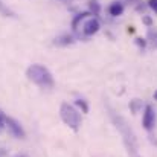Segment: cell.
<instances>
[{"mask_svg": "<svg viewBox=\"0 0 157 157\" xmlns=\"http://www.w3.org/2000/svg\"><path fill=\"white\" fill-rule=\"evenodd\" d=\"M84 34L86 35H93V34H96L98 31H99V21H98V18H90V20H87L86 23H84Z\"/></svg>", "mask_w": 157, "mask_h": 157, "instance_id": "8992f818", "label": "cell"}, {"mask_svg": "<svg viewBox=\"0 0 157 157\" xmlns=\"http://www.w3.org/2000/svg\"><path fill=\"white\" fill-rule=\"evenodd\" d=\"M144 23L148 25V26H151V25H153V20H151L150 17H144Z\"/></svg>", "mask_w": 157, "mask_h": 157, "instance_id": "4fadbf2b", "label": "cell"}, {"mask_svg": "<svg viewBox=\"0 0 157 157\" xmlns=\"http://www.w3.org/2000/svg\"><path fill=\"white\" fill-rule=\"evenodd\" d=\"M75 104L78 105L81 110H82V113H89V105H87V102L84 101V99H78Z\"/></svg>", "mask_w": 157, "mask_h": 157, "instance_id": "9c48e42d", "label": "cell"}, {"mask_svg": "<svg viewBox=\"0 0 157 157\" xmlns=\"http://www.w3.org/2000/svg\"><path fill=\"white\" fill-rule=\"evenodd\" d=\"M154 99L157 101V90H156V93H154Z\"/></svg>", "mask_w": 157, "mask_h": 157, "instance_id": "9a60e30c", "label": "cell"}, {"mask_svg": "<svg viewBox=\"0 0 157 157\" xmlns=\"http://www.w3.org/2000/svg\"><path fill=\"white\" fill-rule=\"evenodd\" d=\"M148 6H150L154 12H157V0H148Z\"/></svg>", "mask_w": 157, "mask_h": 157, "instance_id": "8fae6325", "label": "cell"}, {"mask_svg": "<svg viewBox=\"0 0 157 157\" xmlns=\"http://www.w3.org/2000/svg\"><path fill=\"white\" fill-rule=\"evenodd\" d=\"M136 157H137V156H136Z\"/></svg>", "mask_w": 157, "mask_h": 157, "instance_id": "e0dca14e", "label": "cell"}, {"mask_svg": "<svg viewBox=\"0 0 157 157\" xmlns=\"http://www.w3.org/2000/svg\"><path fill=\"white\" fill-rule=\"evenodd\" d=\"M108 12H110V15L117 17V15H121V14L124 12V5H122V3H119V2H114V3H111V5H110Z\"/></svg>", "mask_w": 157, "mask_h": 157, "instance_id": "52a82bcc", "label": "cell"}, {"mask_svg": "<svg viewBox=\"0 0 157 157\" xmlns=\"http://www.w3.org/2000/svg\"><path fill=\"white\" fill-rule=\"evenodd\" d=\"M154 122H156L154 110H153L151 105H147V107H145V111H144V117H142V124H144L145 130H153Z\"/></svg>", "mask_w": 157, "mask_h": 157, "instance_id": "5b68a950", "label": "cell"}, {"mask_svg": "<svg viewBox=\"0 0 157 157\" xmlns=\"http://www.w3.org/2000/svg\"><path fill=\"white\" fill-rule=\"evenodd\" d=\"M5 122H6L9 131H11L15 137H18V139H25V137H26V133H25L23 127L20 125V122H17V121L12 119V117H5Z\"/></svg>", "mask_w": 157, "mask_h": 157, "instance_id": "277c9868", "label": "cell"}, {"mask_svg": "<svg viewBox=\"0 0 157 157\" xmlns=\"http://www.w3.org/2000/svg\"><path fill=\"white\" fill-rule=\"evenodd\" d=\"M136 43H137V44H139V46H142V48H144V46H145V41H144V40H142V38H136Z\"/></svg>", "mask_w": 157, "mask_h": 157, "instance_id": "5bb4252c", "label": "cell"}, {"mask_svg": "<svg viewBox=\"0 0 157 157\" xmlns=\"http://www.w3.org/2000/svg\"><path fill=\"white\" fill-rule=\"evenodd\" d=\"M26 76H28V79H31L32 82H35L41 89H52L53 84H55L52 73L41 64L29 66L26 70Z\"/></svg>", "mask_w": 157, "mask_h": 157, "instance_id": "6da1fadb", "label": "cell"}, {"mask_svg": "<svg viewBox=\"0 0 157 157\" xmlns=\"http://www.w3.org/2000/svg\"><path fill=\"white\" fill-rule=\"evenodd\" d=\"M0 12H2L3 15H6V17H14V12H12L11 9H8V8L2 3V0H0Z\"/></svg>", "mask_w": 157, "mask_h": 157, "instance_id": "ba28073f", "label": "cell"}, {"mask_svg": "<svg viewBox=\"0 0 157 157\" xmlns=\"http://www.w3.org/2000/svg\"><path fill=\"white\" fill-rule=\"evenodd\" d=\"M59 116L63 119V122L66 125H69V128H72L73 131H78L81 128V114L67 102H63L59 107Z\"/></svg>", "mask_w": 157, "mask_h": 157, "instance_id": "7a4b0ae2", "label": "cell"}, {"mask_svg": "<svg viewBox=\"0 0 157 157\" xmlns=\"http://www.w3.org/2000/svg\"><path fill=\"white\" fill-rule=\"evenodd\" d=\"M90 8H92V11H95V14H98V12H99V5H98L96 2H92Z\"/></svg>", "mask_w": 157, "mask_h": 157, "instance_id": "7c38bea8", "label": "cell"}, {"mask_svg": "<svg viewBox=\"0 0 157 157\" xmlns=\"http://www.w3.org/2000/svg\"><path fill=\"white\" fill-rule=\"evenodd\" d=\"M113 121H114L117 130L121 131V134L124 136V142H125L128 151H130L131 154H136V148H137V145H136V137H134V133L131 131V128L127 125L125 119H122L121 116L116 117V116L113 114Z\"/></svg>", "mask_w": 157, "mask_h": 157, "instance_id": "3957f363", "label": "cell"}, {"mask_svg": "<svg viewBox=\"0 0 157 157\" xmlns=\"http://www.w3.org/2000/svg\"><path fill=\"white\" fill-rule=\"evenodd\" d=\"M2 119H3V116H2V113H0V124H2Z\"/></svg>", "mask_w": 157, "mask_h": 157, "instance_id": "2e32d148", "label": "cell"}, {"mask_svg": "<svg viewBox=\"0 0 157 157\" xmlns=\"http://www.w3.org/2000/svg\"><path fill=\"white\" fill-rule=\"evenodd\" d=\"M86 15H89V12H82V14H79V15H78V17H76V18L73 20V29L76 28V23H78V21L81 20V18H84Z\"/></svg>", "mask_w": 157, "mask_h": 157, "instance_id": "30bf717a", "label": "cell"}]
</instances>
